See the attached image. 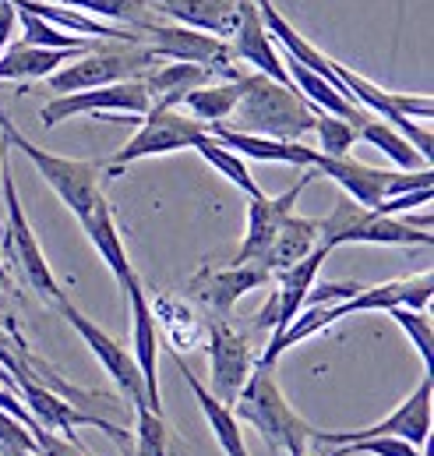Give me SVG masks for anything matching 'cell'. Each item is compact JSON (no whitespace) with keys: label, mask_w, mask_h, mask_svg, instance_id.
I'll list each match as a JSON object with an SVG mask.
<instances>
[{"label":"cell","mask_w":434,"mask_h":456,"mask_svg":"<svg viewBox=\"0 0 434 456\" xmlns=\"http://www.w3.org/2000/svg\"><path fill=\"white\" fill-rule=\"evenodd\" d=\"M315 114L318 110L297 89H286L251 71L240 78V100L226 120V127L265 134V138H283V142H301L308 131H315Z\"/></svg>","instance_id":"cell-1"},{"label":"cell","mask_w":434,"mask_h":456,"mask_svg":"<svg viewBox=\"0 0 434 456\" xmlns=\"http://www.w3.org/2000/svg\"><path fill=\"white\" fill-rule=\"evenodd\" d=\"M233 418L247 421L251 428L261 432V439L276 450H283L286 456L308 453L311 450V425L286 403L279 382H276V368L254 364L251 379L244 382L240 396L233 400Z\"/></svg>","instance_id":"cell-2"},{"label":"cell","mask_w":434,"mask_h":456,"mask_svg":"<svg viewBox=\"0 0 434 456\" xmlns=\"http://www.w3.org/2000/svg\"><path fill=\"white\" fill-rule=\"evenodd\" d=\"M0 199H4V227H0V237H4V255L7 262L21 273V280L43 297V301H60L64 290L39 248V237L32 233L28 220H25V209H21V199H18V188H14V174H11V159H7V145H0Z\"/></svg>","instance_id":"cell-3"},{"label":"cell","mask_w":434,"mask_h":456,"mask_svg":"<svg viewBox=\"0 0 434 456\" xmlns=\"http://www.w3.org/2000/svg\"><path fill=\"white\" fill-rule=\"evenodd\" d=\"M0 134H4V145H7V149H18V152L28 156V163L39 170V177L57 191V199H60L78 220L103 199V188H100V163H92V159H68V156H57V152L39 149L36 142H28L4 114H0Z\"/></svg>","instance_id":"cell-4"},{"label":"cell","mask_w":434,"mask_h":456,"mask_svg":"<svg viewBox=\"0 0 434 456\" xmlns=\"http://www.w3.org/2000/svg\"><path fill=\"white\" fill-rule=\"evenodd\" d=\"M156 64H163V61L145 43H120V46L92 50V53H82V57L68 61L46 82H50L53 96H68V93H85V89H103V86L127 82V78H141Z\"/></svg>","instance_id":"cell-5"},{"label":"cell","mask_w":434,"mask_h":456,"mask_svg":"<svg viewBox=\"0 0 434 456\" xmlns=\"http://www.w3.org/2000/svg\"><path fill=\"white\" fill-rule=\"evenodd\" d=\"M322 244L332 251L339 244H421V248H431V230H421L406 220L382 216L350 199H339L332 216L322 220Z\"/></svg>","instance_id":"cell-6"},{"label":"cell","mask_w":434,"mask_h":456,"mask_svg":"<svg viewBox=\"0 0 434 456\" xmlns=\"http://www.w3.org/2000/svg\"><path fill=\"white\" fill-rule=\"evenodd\" d=\"M205 134H209V127H205L202 120L181 114L177 107H173V110L152 107L149 114L141 117V127L131 134V142H127L120 152H113L107 174L117 177V174H124V170H127L131 163H138V159L166 156V152H177V149H195Z\"/></svg>","instance_id":"cell-7"},{"label":"cell","mask_w":434,"mask_h":456,"mask_svg":"<svg viewBox=\"0 0 434 456\" xmlns=\"http://www.w3.org/2000/svg\"><path fill=\"white\" fill-rule=\"evenodd\" d=\"M141 43L159 57V61H181V64H198L213 75H222L226 82L229 78H240V71L233 68V53L226 46V39H216L209 32H198V28H188V25H177V21H149L138 28Z\"/></svg>","instance_id":"cell-8"},{"label":"cell","mask_w":434,"mask_h":456,"mask_svg":"<svg viewBox=\"0 0 434 456\" xmlns=\"http://www.w3.org/2000/svg\"><path fill=\"white\" fill-rule=\"evenodd\" d=\"M431 393H434V382H431V371H424L421 386L378 425L371 428H360V432H311V443L318 446H350V443H364V439H403L417 450H424L428 436H431Z\"/></svg>","instance_id":"cell-9"},{"label":"cell","mask_w":434,"mask_h":456,"mask_svg":"<svg viewBox=\"0 0 434 456\" xmlns=\"http://www.w3.org/2000/svg\"><path fill=\"white\" fill-rule=\"evenodd\" d=\"M14 393H18V400L25 403V411H28V414L46 428V432L64 436V443L85 446V443L78 439V428H82V425L103 428L107 436L127 443V432H124V428L109 425V421H103V418H92V414H85V411H78L75 403H68L64 396H57L50 386H43V382L36 379V371H32V368H25V371H18V375H14Z\"/></svg>","instance_id":"cell-10"},{"label":"cell","mask_w":434,"mask_h":456,"mask_svg":"<svg viewBox=\"0 0 434 456\" xmlns=\"http://www.w3.org/2000/svg\"><path fill=\"white\" fill-rule=\"evenodd\" d=\"M152 110V100H149V89L141 78H127V82H117V86H103V89H85V93H68V96H53L43 110L39 120L43 127H57L64 120L78 114H92V117H145Z\"/></svg>","instance_id":"cell-11"},{"label":"cell","mask_w":434,"mask_h":456,"mask_svg":"<svg viewBox=\"0 0 434 456\" xmlns=\"http://www.w3.org/2000/svg\"><path fill=\"white\" fill-rule=\"evenodd\" d=\"M53 308H57V312L68 319V326H71V330H75V333L85 340V346L96 354V361L107 368L109 379L117 382V389H120V393L131 400V407H134V411H141V407L149 411V393H145V382H141V371H138L134 357H131V354H127L120 343L113 340L109 333H103V330H100V326H96V322H92L85 312H78V308L68 301V294H64V297H60Z\"/></svg>","instance_id":"cell-12"},{"label":"cell","mask_w":434,"mask_h":456,"mask_svg":"<svg viewBox=\"0 0 434 456\" xmlns=\"http://www.w3.org/2000/svg\"><path fill=\"white\" fill-rule=\"evenodd\" d=\"M254 364H258V357H254L251 337L233 330L226 319H213L209 322V368H213V389L209 393L222 407H233V400L240 396Z\"/></svg>","instance_id":"cell-13"},{"label":"cell","mask_w":434,"mask_h":456,"mask_svg":"<svg viewBox=\"0 0 434 456\" xmlns=\"http://www.w3.org/2000/svg\"><path fill=\"white\" fill-rule=\"evenodd\" d=\"M315 177H318V170L311 167V170H308L297 184H290L283 195H258V199H251V209H247V233H244V244H240V251H237V258H233L229 265H247V262L258 265V262L265 258L272 237L286 224V216L297 209V199L304 195V188H308Z\"/></svg>","instance_id":"cell-14"},{"label":"cell","mask_w":434,"mask_h":456,"mask_svg":"<svg viewBox=\"0 0 434 456\" xmlns=\"http://www.w3.org/2000/svg\"><path fill=\"white\" fill-rule=\"evenodd\" d=\"M434 294V280L431 273H421V276H410V280H392V283H382V287H367V290H357L353 297L339 301V305H322L326 312V330L332 322L346 319V315H357V312H392V308H414V312H424L431 305Z\"/></svg>","instance_id":"cell-15"},{"label":"cell","mask_w":434,"mask_h":456,"mask_svg":"<svg viewBox=\"0 0 434 456\" xmlns=\"http://www.w3.org/2000/svg\"><path fill=\"white\" fill-rule=\"evenodd\" d=\"M226 46H229L233 61H244V64H251L258 75H265V78H272V82L293 89V82H290V75H286V68H283V53L276 50V39L269 36V28H265V21H261L254 0H240L237 28H233V36L226 39Z\"/></svg>","instance_id":"cell-16"},{"label":"cell","mask_w":434,"mask_h":456,"mask_svg":"<svg viewBox=\"0 0 434 456\" xmlns=\"http://www.w3.org/2000/svg\"><path fill=\"white\" fill-rule=\"evenodd\" d=\"M124 297L131 305V337H134V364L141 371L145 393H149V411L163 414V400H159V326H156V312L149 305V294L141 287V280L134 276L124 287Z\"/></svg>","instance_id":"cell-17"},{"label":"cell","mask_w":434,"mask_h":456,"mask_svg":"<svg viewBox=\"0 0 434 456\" xmlns=\"http://www.w3.org/2000/svg\"><path fill=\"white\" fill-rule=\"evenodd\" d=\"M269 280H272V273L261 269V265H254V262H247V265H226V269H216V273H198L191 280V294L205 308H213L219 319H226L244 294L265 287Z\"/></svg>","instance_id":"cell-18"},{"label":"cell","mask_w":434,"mask_h":456,"mask_svg":"<svg viewBox=\"0 0 434 456\" xmlns=\"http://www.w3.org/2000/svg\"><path fill=\"white\" fill-rule=\"evenodd\" d=\"M315 170L328 174L346 191V199L357 202V206H364V209H374L378 202H385L389 199V184L396 177V170H378V167L357 163L350 156H326V152H318Z\"/></svg>","instance_id":"cell-19"},{"label":"cell","mask_w":434,"mask_h":456,"mask_svg":"<svg viewBox=\"0 0 434 456\" xmlns=\"http://www.w3.org/2000/svg\"><path fill=\"white\" fill-rule=\"evenodd\" d=\"M209 134L240 159H258V163H286V167H315L318 149H308L304 142H283V138H265V134H247L233 131L226 124H209Z\"/></svg>","instance_id":"cell-20"},{"label":"cell","mask_w":434,"mask_h":456,"mask_svg":"<svg viewBox=\"0 0 434 456\" xmlns=\"http://www.w3.org/2000/svg\"><path fill=\"white\" fill-rule=\"evenodd\" d=\"M152 11L166 14L177 25L209 32L216 39H229L237 28V14H240V0H149Z\"/></svg>","instance_id":"cell-21"},{"label":"cell","mask_w":434,"mask_h":456,"mask_svg":"<svg viewBox=\"0 0 434 456\" xmlns=\"http://www.w3.org/2000/svg\"><path fill=\"white\" fill-rule=\"evenodd\" d=\"M328 255H332V248L318 244L311 255H304L301 262H293L290 269L279 273V294H272V301H276L272 337H279V333L293 322V315L304 308V297H308V290L315 287V280H318V273H322V262H326Z\"/></svg>","instance_id":"cell-22"},{"label":"cell","mask_w":434,"mask_h":456,"mask_svg":"<svg viewBox=\"0 0 434 456\" xmlns=\"http://www.w3.org/2000/svg\"><path fill=\"white\" fill-rule=\"evenodd\" d=\"M78 224H82V230H85V237L92 240V248L100 251L103 265L113 273L117 287L124 290L138 273H134L131 262H127V251H124V240H120V230H117V220H113V209H109L107 195H103V199H100Z\"/></svg>","instance_id":"cell-23"},{"label":"cell","mask_w":434,"mask_h":456,"mask_svg":"<svg viewBox=\"0 0 434 456\" xmlns=\"http://www.w3.org/2000/svg\"><path fill=\"white\" fill-rule=\"evenodd\" d=\"M318 244H322V220L290 213L286 224L279 227V233L272 237V244H269V251H265V258L258 265L269 269V273H283L293 262H301L304 255H311Z\"/></svg>","instance_id":"cell-24"},{"label":"cell","mask_w":434,"mask_h":456,"mask_svg":"<svg viewBox=\"0 0 434 456\" xmlns=\"http://www.w3.org/2000/svg\"><path fill=\"white\" fill-rule=\"evenodd\" d=\"M213 78H216L213 71H205V68H198V64H181V61L156 64L152 71L141 75V82H145V89H149V100H152V107H159V110L181 107V100H184L191 89H198V86H205V82H213Z\"/></svg>","instance_id":"cell-25"},{"label":"cell","mask_w":434,"mask_h":456,"mask_svg":"<svg viewBox=\"0 0 434 456\" xmlns=\"http://www.w3.org/2000/svg\"><path fill=\"white\" fill-rule=\"evenodd\" d=\"M82 57L78 50H43L25 43H7L0 53V82H36L60 71L68 61Z\"/></svg>","instance_id":"cell-26"},{"label":"cell","mask_w":434,"mask_h":456,"mask_svg":"<svg viewBox=\"0 0 434 456\" xmlns=\"http://www.w3.org/2000/svg\"><path fill=\"white\" fill-rule=\"evenodd\" d=\"M177 361V371L184 375V382H188V389L195 393V400H198V407H202V414H205V421H209V428H213V436H216V446L222 450L226 456H251L247 453V446H244V436H240V421L233 418V411L229 407H222L216 396L195 379V371L181 361V357H173Z\"/></svg>","instance_id":"cell-27"},{"label":"cell","mask_w":434,"mask_h":456,"mask_svg":"<svg viewBox=\"0 0 434 456\" xmlns=\"http://www.w3.org/2000/svg\"><path fill=\"white\" fill-rule=\"evenodd\" d=\"M244 78V75H240ZM240 78H229V82H205V86H198V89H191L184 100H181V107H188L195 120H202L205 127L209 124H226L229 114H233V107H237V100H240Z\"/></svg>","instance_id":"cell-28"},{"label":"cell","mask_w":434,"mask_h":456,"mask_svg":"<svg viewBox=\"0 0 434 456\" xmlns=\"http://www.w3.org/2000/svg\"><path fill=\"white\" fill-rule=\"evenodd\" d=\"M357 138H364V142H371L374 149H382L396 167H403V170H424V167H431L392 124H385L382 117H364L360 124H357Z\"/></svg>","instance_id":"cell-29"},{"label":"cell","mask_w":434,"mask_h":456,"mask_svg":"<svg viewBox=\"0 0 434 456\" xmlns=\"http://www.w3.org/2000/svg\"><path fill=\"white\" fill-rule=\"evenodd\" d=\"M50 4L82 11V14L100 18V21H131L134 32L152 21V4L149 0H50Z\"/></svg>","instance_id":"cell-30"},{"label":"cell","mask_w":434,"mask_h":456,"mask_svg":"<svg viewBox=\"0 0 434 456\" xmlns=\"http://www.w3.org/2000/svg\"><path fill=\"white\" fill-rule=\"evenodd\" d=\"M14 18L21 21V39L25 46H43V50H78V53H89V39H78L71 32H60L57 25L36 18L32 11L25 7H14Z\"/></svg>","instance_id":"cell-31"},{"label":"cell","mask_w":434,"mask_h":456,"mask_svg":"<svg viewBox=\"0 0 434 456\" xmlns=\"http://www.w3.org/2000/svg\"><path fill=\"white\" fill-rule=\"evenodd\" d=\"M195 149L202 152V159H205L209 167H216L219 174H222V177L229 181V184H237V188H240V191H244L247 199H258V195H265V191L258 188V181L251 177L247 163H244V159H240L237 152H229L226 145H219L213 134H205V138H202V142H198Z\"/></svg>","instance_id":"cell-32"},{"label":"cell","mask_w":434,"mask_h":456,"mask_svg":"<svg viewBox=\"0 0 434 456\" xmlns=\"http://www.w3.org/2000/svg\"><path fill=\"white\" fill-rule=\"evenodd\" d=\"M315 131H318V138H322V152H326V156H346V152L353 149V142H357V127H353L350 120L322 114V110L315 114Z\"/></svg>","instance_id":"cell-33"},{"label":"cell","mask_w":434,"mask_h":456,"mask_svg":"<svg viewBox=\"0 0 434 456\" xmlns=\"http://www.w3.org/2000/svg\"><path fill=\"white\" fill-rule=\"evenodd\" d=\"M396 322H399V330L410 337V343L417 346V354H421V361H424V368L431 371V346H434V333H431V319L424 315V312H414V308H392L389 312Z\"/></svg>","instance_id":"cell-34"},{"label":"cell","mask_w":434,"mask_h":456,"mask_svg":"<svg viewBox=\"0 0 434 456\" xmlns=\"http://www.w3.org/2000/svg\"><path fill=\"white\" fill-rule=\"evenodd\" d=\"M350 453H371V456H424L417 446L403 443V439H364V443H350V446H339L335 453L328 456H350Z\"/></svg>","instance_id":"cell-35"},{"label":"cell","mask_w":434,"mask_h":456,"mask_svg":"<svg viewBox=\"0 0 434 456\" xmlns=\"http://www.w3.org/2000/svg\"><path fill=\"white\" fill-rule=\"evenodd\" d=\"M0 446L4 450H21V453H39L32 432L21 421H14L11 414H4V411H0Z\"/></svg>","instance_id":"cell-36"},{"label":"cell","mask_w":434,"mask_h":456,"mask_svg":"<svg viewBox=\"0 0 434 456\" xmlns=\"http://www.w3.org/2000/svg\"><path fill=\"white\" fill-rule=\"evenodd\" d=\"M32 439H36V446H39V456H89L85 446L64 443L60 436H53V432H46V428H39Z\"/></svg>","instance_id":"cell-37"},{"label":"cell","mask_w":434,"mask_h":456,"mask_svg":"<svg viewBox=\"0 0 434 456\" xmlns=\"http://www.w3.org/2000/svg\"><path fill=\"white\" fill-rule=\"evenodd\" d=\"M357 290H360L357 283H328V287H311V290H308V297H304V305H339V301L353 297Z\"/></svg>","instance_id":"cell-38"},{"label":"cell","mask_w":434,"mask_h":456,"mask_svg":"<svg viewBox=\"0 0 434 456\" xmlns=\"http://www.w3.org/2000/svg\"><path fill=\"white\" fill-rule=\"evenodd\" d=\"M11 36H14V4L11 0H0V53L11 43Z\"/></svg>","instance_id":"cell-39"},{"label":"cell","mask_w":434,"mask_h":456,"mask_svg":"<svg viewBox=\"0 0 434 456\" xmlns=\"http://www.w3.org/2000/svg\"><path fill=\"white\" fill-rule=\"evenodd\" d=\"M0 386H4V389H11V393H14V379H11V375H7V371H4V368H0ZM14 396H18V393H14Z\"/></svg>","instance_id":"cell-40"},{"label":"cell","mask_w":434,"mask_h":456,"mask_svg":"<svg viewBox=\"0 0 434 456\" xmlns=\"http://www.w3.org/2000/svg\"><path fill=\"white\" fill-rule=\"evenodd\" d=\"M0 456H39V453H21V450H4L0 446Z\"/></svg>","instance_id":"cell-41"},{"label":"cell","mask_w":434,"mask_h":456,"mask_svg":"<svg viewBox=\"0 0 434 456\" xmlns=\"http://www.w3.org/2000/svg\"><path fill=\"white\" fill-rule=\"evenodd\" d=\"M0 283H4V287L11 283V280H7V265H4V258H0Z\"/></svg>","instance_id":"cell-42"},{"label":"cell","mask_w":434,"mask_h":456,"mask_svg":"<svg viewBox=\"0 0 434 456\" xmlns=\"http://www.w3.org/2000/svg\"><path fill=\"white\" fill-rule=\"evenodd\" d=\"M297 456H318V453H311V450H308V453H297Z\"/></svg>","instance_id":"cell-43"},{"label":"cell","mask_w":434,"mask_h":456,"mask_svg":"<svg viewBox=\"0 0 434 456\" xmlns=\"http://www.w3.org/2000/svg\"><path fill=\"white\" fill-rule=\"evenodd\" d=\"M0 227H4V224H0Z\"/></svg>","instance_id":"cell-44"}]
</instances>
